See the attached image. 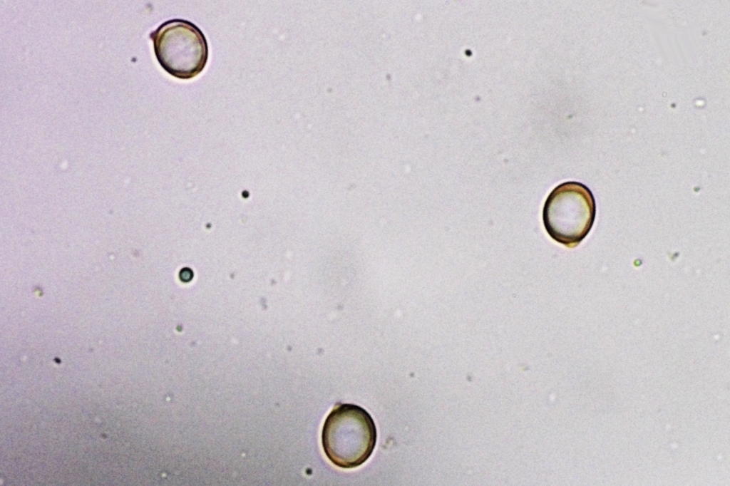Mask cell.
I'll return each instance as SVG.
<instances>
[{
	"label": "cell",
	"instance_id": "2",
	"mask_svg": "<svg viewBox=\"0 0 730 486\" xmlns=\"http://www.w3.org/2000/svg\"><path fill=\"white\" fill-rule=\"evenodd\" d=\"M596 215L595 200L585 185L570 181L557 185L544 204V227L552 239L569 248L588 234Z\"/></svg>",
	"mask_w": 730,
	"mask_h": 486
},
{
	"label": "cell",
	"instance_id": "1",
	"mask_svg": "<svg viewBox=\"0 0 730 486\" xmlns=\"http://www.w3.org/2000/svg\"><path fill=\"white\" fill-rule=\"evenodd\" d=\"M377 439L375 423L359 405L342 403L327 415L322 431V444L329 460L342 468H354L372 454Z\"/></svg>",
	"mask_w": 730,
	"mask_h": 486
},
{
	"label": "cell",
	"instance_id": "3",
	"mask_svg": "<svg viewBox=\"0 0 730 486\" xmlns=\"http://www.w3.org/2000/svg\"><path fill=\"white\" fill-rule=\"evenodd\" d=\"M161 67L179 79H190L205 68L209 56L207 39L193 23L180 19L166 21L150 34Z\"/></svg>",
	"mask_w": 730,
	"mask_h": 486
}]
</instances>
